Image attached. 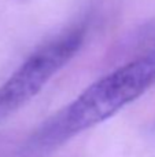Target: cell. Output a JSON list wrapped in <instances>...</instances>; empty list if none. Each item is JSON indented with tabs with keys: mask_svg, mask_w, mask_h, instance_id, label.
Wrapping results in <instances>:
<instances>
[{
	"mask_svg": "<svg viewBox=\"0 0 155 157\" xmlns=\"http://www.w3.org/2000/svg\"><path fill=\"white\" fill-rule=\"evenodd\" d=\"M84 37V28L76 26L34 50L0 86V120L30 102L78 52Z\"/></svg>",
	"mask_w": 155,
	"mask_h": 157,
	"instance_id": "obj_2",
	"label": "cell"
},
{
	"mask_svg": "<svg viewBox=\"0 0 155 157\" xmlns=\"http://www.w3.org/2000/svg\"><path fill=\"white\" fill-rule=\"evenodd\" d=\"M154 83L155 48L87 87L37 128L29 139V149L34 153H47L62 146L135 102Z\"/></svg>",
	"mask_w": 155,
	"mask_h": 157,
	"instance_id": "obj_1",
	"label": "cell"
}]
</instances>
